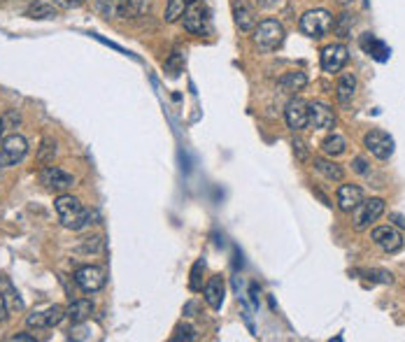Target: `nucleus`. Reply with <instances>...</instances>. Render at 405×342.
<instances>
[{
    "label": "nucleus",
    "mask_w": 405,
    "mask_h": 342,
    "mask_svg": "<svg viewBox=\"0 0 405 342\" xmlns=\"http://www.w3.org/2000/svg\"><path fill=\"white\" fill-rule=\"evenodd\" d=\"M305 84H308V75L300 70H291L287 72V75L280 77V89L284 91V94H296V91H303Z\"/></svg>",
    "instance_id": "obj_20"
},
{
    "label": "nucleus",
    "mask_w": 405,
    "mask_h": 342,
    "mask_svg": "<svg viewBox=\"0 0 405 342\" xmlns=\"http://www.w3.org/2000/svg\"><path fill=\"white\" fill-rule=\"evenodd\" d=\"M352 168L357 170L359 175H366V173H368V163H366V158L357 156V158H354V161H352Z\"/></svg>",
    "instance_id": "obj_33"
},
{
    "label": "nucleus",
    "mask_w": 405,
    "mask_h": 342,
    "mask_svg": "<svg viewBox=\"0 0 405 342\" xmlns=\"http://www.w3.org/2000/svg\"><path fill=\"white\" fill-rule=\"evenodd\" d=\"M198 335H196V328L194 326H189V323H182V326H177V331L173 335V340L175 342H180V340H187V342H191L196 340Z\"/></svg>",
    "instance_id": "obj_30"
},
{
    "label": "nucleus",
    "mask_w": 405,
    "mask_h": 342,
    "mask_svg": "<svg viewBox=\"0 0 405 342\" xmlns=\"http://www.w3.org/2000/svg\"><path fill=\"white\" fill-rule=\"evenodd\" d=\"M284 26L278 19H263L259 26H254V45L261 52H275L284 42Z\"/></svg>",
    "instance_id": "obj_3"
},
{
    "label": "nucleus",
    "mask_w": 405,
    "mask_h": 342,
    "mask_svg": "<svg viewBox=\"0 0 405 342\" xmlns=\"http://www.w3.org/2000/svg\"><path fill=\"white\" fill-rule=\"evenodd\" d=\"M310 126L317 128V131H326V128L335 126V112L333 107L326 105V103H310Z\"/></svg>",
    "instance_id": "obj_15"
},
{
    "label": "nucleus",
    "mask_w": 405,
    "mask_h": 342,
    "mask_svg": "<svg viewBox=\"0 0 405 342\" xmlns=\"http://www.w3.org/2000/svg\"><path fill=\"white\" fill-rule=\"evenodd\" d=\"M352 26H354V19H352V14H349V12H342L338 19H333V30L338 33V38H349Z\"/></svg>",
    "instance_id": "obj_25"
},
{
    "label": "nucleus",
    "mask_w": 405,
    "mask_h": 342,
    "mask_svg": "<svg viewBox=\"0 0 405 342\" xmlns=\"http://www.w3.org/2000/svg\"><path fill=\"white\" fill-rule=\"evenodd\" d=\"M40 182L45 184L49 191H65V189H70L75 184V177L70 173H65L63 168L59 166H47L45 170L40 173Z\"/></svg>",
    "instance_id": "obj_13"
},
{
    "label": "nucleus",
    "mask_w": 405,
    "mask_h": 342,
    "mask_svg": "<svg viewBox=\"0 0 405 342\" xmlns=\"http://www.w3.org/2000/svg\"><path fill=\"white\" fill-rule=\"evenodd\" d=\"M75 284L82 289L84 293H96L105 286V270L98 266H82L77 268L75 275H72Z\"/></svg>",
    "instance_id": "obj_10"
},
{
    "label": "nucleus",
    "mask_w": 405,
    "mask_h": 342,
    "mask_svg": "<svg viewBox=\"0 0 405 342\" xmlns=\"http://www.w3.org/2000/svg\"><path fill=\"white\" fill-rule=\"evenodd\" d=\"M315 170L331 182H342V177H345V170H342V166H338L333 158L331 161L329 158H315Z\"/></svg>",
    "instance_id": "obj_23"
},
{
    "label": "nucleus",
    "mask_w": 405,
    "mask_h": 342,
    "mask_svg": "<svg viewBox=\"0 0 405 342\" xmlns=\"http://www.w3.org/2000/svg\"><path fill=\"white\" fill-rule=\"evenodd\" d=\"M322 151L326 156L331 158H335V156H340V154H345L347 151V140L340 136V133H331V136L324 138V142H322Z\"/></svg>",
    "instance_id": "obj_24"
},
{
    "label": "nucleus",
    "mask_w": 405,
    "mask_h": 342,
    "mask_svg": "<svg viewBox=\"0 0 405 342\" xmlns=\"http://www.w3.org/2000/svg\"><path fill=\"white\" fill-rule=\"evenodd\" d=\"M91 314H94V303H91L89 298H77V301H72L70 305H68V310H65V317L72 323L89 321Z\"/></svg>",
    "instance_id": "obj_19"
},
{
    "label": "nucleus",
    "mask_w": 405,
    "mask_h": 342,
    "mask_svg": "<svg viewBox=\"0 0 405 342\" xmlns=\"http://www.w3.org/2000/svg\"><path fill=\"white\" fill-rule=\"evenodd\" d=\"M12 342H35V335H26V333H19L14 335V338H10Z\"/></svg>",
    "instance_id": "obj_35"
},
{
    "label": "nucleus",
    "mask_w": 405,
    "mask_h": 342,
    "mask_svg": "<svg viewBox=\"0 0 405 342\" xmlns=\"http://www.w3.org/2000/svg\"><path fill=\"white\" fill-rule=\"evenodd\" d=\"M371 240L377 244L382 252H398V249L403 247V235L398 233L394 226H377V228H373L371 233Z\"/></svg>",
    "instance_id": "obj_14"
},
{
    "label": "nucleus",
    "mask_w": 405,
    "mask_h": 342,
    "mask_svg": "<svg viewBox=\"0 0 405 342\" xmlns=\"http://www.w3.org/2000/svg\"><path fill=\"white\" fill-rule=\"evenodd\" d=\"M184 3H187V5H191V3H198V0H184Z\"/></svg>",
    "instance_id": "obj_40"
},
{
    "label": "nucleus",
    "mask_w": 405,
    "mask_h": 342,
    "mask_svg": "<svg viewBox=\"0 0 405 342\" xmlns=\"http://www.w3.org/2000/svg\"><path fill=\"white\" fill-rule=\"evenodd\" d=\"M65 310L61 305H47L42 310H35L26 317V326L35 328V331H45V328H54L63 321Z\"/></svg>",
    "instance_id": "obj_7"
},
{
    "label": "nucleus",
    "mask_w": 405,
    "mask_h": 342,
    "mask_svg": "<svg viewBox=\"0 0 405 342\" xmlns=\"http://www.w3.org/2000/svg\"><path fill=\"white\" fill-rule=\"evenodd\" d=\"M298 26L305 35H308V38L319 40V38H324V35H329L331 30H333V14H331L329 10H322V8L308 10L303 17H300Z\"/></svg>",
    "instance_id": "obj_2"
},
{
    "label": "nucleus",
    "mask_w": 405,
    "mask_h": 342,
    "mask_svg": "<svg viewBox=\"0 0 405 342\" xmlns=\"http://www.w3.org/2000/svg\"><path fill=\"white\" fill-rule=\"evenodd\" d=\"M202 272H205V261H196L194 268H191V282H189L191 291H200L202 289V282H200V275Z\"/></svg>",
    "instance_id": "obj_29"
},
{
    "label": "nucleus",
    "mask_w": 405,
    "mask_h": 342,
    "mask_svg": "<svg viewBox=\"0 0 405 342\" xmlns=\"http://www.w3.org/2000/svg\"><path fill=\"white\" fill-rule=\"evenodd\" d=\"M96 10L107 19H128L138 17L143 5L140 0H96Z\"/></svg>",
    "instance_id": "obj_5"
},
{
    "label": "nucleus",
    "mask_w": 405,
    "mask_h": 342,
    "mask_svg": "<svg viewBox=\"0 0 405 342\" xmlns=\"http://www.w3.org/2000/svg\"><path fill=\"white\" fill-rule=\"evenodd\" d=\"M361 49L371 54L375 61H386V58H389V47H386L384 42H380L375 35H371V33H366L364 38H361Z\"/></svg>",
    "instance_id": "obj_22"
},
{
    "label": "nucleus",
    "mask_w": 405,
    "mask_h": 342,
    "mask_svg": "<svg viewBox=\"0 0 405 342\" xmlns=\"http://www.w3.org/2000/svg\"><path fill=\"white\" fill-rule=\"evenodd\" d=\"M10 317V305H8V298H5V293L0 291V321H5Z\"/></svg>",
    "instance_id": "obj_32"
},
{
    "label": "nucleus",
    "mask_w": 405,
    "mask_h": 342,
    "mask_svg": "<svg viewBox=\"0 0 405 342\" xmlns=\"http://www.w3.org/2000/svg\"><path fill=\"white\" fill-rule=\"evenodd\" d=\"M284 121L293 133L308 128L310 126V103H305L303 98H291L284 107Z\"/></svg>",
    "instance_id": "obj_9"
},
{
    "label": "nucleus",
    "mask_w": 405,
    "mask_h": 342,
    "mask_svg": "<svg viewBox=\"0 0 405 342\" xmlns=\"http://www.w3.org/2000/svg\"><path fill=\"white\" fill-rule=\"evenodd\" d=\"M224 296H226V284H224V279L219 277V275H214V277L207 279L205 289H202V298H205V303L210 305L212 310H222Z\"/></svg>",
    "instance_id": "obj_17"
},
{
    "label": "nucleus",
    "mask_w": 405,
    "mask_h": 342,
    "mask_svg": "<svg viewBox=\"0 0 405 342\" xmlns=\"http://www.w3.org/2000/svg\"><path fill=\"white\" fill-rule=\"evenodd\" d=\"M391 219H394V222L401 226V228H405V219L401 217V215H391Z\"/></svg>",
    "instance_id": "obj_37"
},
{
    "label": "nucleus",
    "mask_w": 405,
    "mask_h": 342,
    "mask_svg": "<svg viewBox=\"0 0 405 342\" xmlns=\"http://www.w3.org/2000/svg\"><path fill=\"white\" fill-rule=\"evenodd\" d=\"M54 156H56V142H54L52 138H45L40 145V151H38V161L42 166H49V163L54 161Z\"/></svg>",
    "instance_id": "obj_26"
},
{
    "label": "nucleus",
    "mask_w": 405,
    "mask_h": 342,
    "mask_svg": "<svg viewBox=\"0 0 405 342\" xmlns=\"http://www.w3.org/2000/svg\"><path fill=\"white\" fill-rule=\"evenodd\" d=\"M256 5L263 10H273V8H278L280 5V0H256Z\"/></svg>",
    "instance_id": "obj_34"
},
{
    "label": "nucleus",
    "mask_w": 405,
    "mask_h": 342,
    "mask_svg": "<svg viewBox=\"0 0 405 342\" xmlns=\"http://www.w3.org/2000/svg\"><path fill=\"white\" fill-rule=\"evenodd\" d=\"M364 147L375 158H380V161H386V158H391V154H394V138L389 133L380 131V128H373V131L366 133Z\"/></svg>",
    "instance_id": "obj_8"
},
{
    "label": "nucleus",
    "mask_w": 405,
    "mask_h": 342,
    "mask_svg": "<svg viewBox=\"0 0 405 342\" xmlns=\"http://www.w3.org/2000/svg\"><path fill=\"white\" fill-rule=\"evenodd\" d=\"M291 147H293V151L298 154L300 161H305V158H308V151H305V142H303V140H293Z\"/></svg>",
    "instance_id": "obj_31"
},
{
    "label": "nucleus",
    "mask_w": 405,
    "mask_h": 342,
    "mask_svg": "<svg viewBox=\"0 0 405 342\" xmlns=\"http://www.w3.org/2000/svg\"><path fill=\"white\" fill-rule=\"evenodd\" d=\"M182 23H184V30H189L191 35H202L207 30V12L205 8L198 3H191L187 5V10H184L182 14Z\"/></svg>",
    "instance_id": "obj_12"
},
{
    "label": "nucleus",
    "mask_w": 405,
    "mask_h": 342,
    "mask_svg": "<svg viewBox=\"0 0 405 342\" xmlns=\"http://www.w3.org/2000/svg\"><path fill=\"white\" fill-rule=\"evenodd\" d=\"M335 3H338V5H342V8H347V5H352L354 0H335Z\"/></svg>",
    "instance_id": "obj_38"
},
{
    "label": "nucleus",
    "mask_w": 405,
    "mask_h": 342,
    "mask_svg": "<svg viewBox=\"0 0 405 342\" xmlns=\"http://www.w3.org/2000/svg\"><path fill=\"white\" fill-rule=\"evenodd\" d=\"M233 19H236V26L245 30V33L254 30V26H256L254 10H251L245 0H233Z\"/></svg>",
    "instance_id": "obj_18"
},
{
    "label": "nucleus",
    "mask_w": 405,
    "mask_h": 342,
    "mask_svg": "<svg viewBox=\"0 0 405 342\" xmlns=\"http://www.w3.org/2000/svg\"><path fill=\"white\" fill-rule=\"evenodd\" d=\"M3 128H5V124H3V119H0V138H3Z\"/></svg>",
    "instance_id": "obj_39"
},
{
    "label": "nucleus",
    "mask_w": 405,
    "mask_h": 342,
    "mask_svg": "<svg viewBox=\"0 0 405 342\" xmlns=\"http://www.w3.org/2000/svg\"><path fill=\"white\" fill-rule=\"evenodd\" d=\"M338 207H340L345 215H352L359 207V203L364 200V191L357 184H340L338 186Z\"/></svg>",
    "instance_id": "obj_16"
},
{
    "label": "nucleus",
    "mask_w": 405,
    "mask_h": 342,
    "mask_svg": "<svg viewBox=\"0 0 405 342\" xmlns=\"http://www.w3.org/2000/svg\"><path fill=\"white\" fill-rule=\"evenodd\" d=\"M63 8H77V5H82V3H87V0H59Z\"/></svg>",
    "instance_id": "obj_36"
},
{
    "label": "nucleus",
    "mask_w": 405,
    "mask_h": 342,
    "mask_svg": "<svg viewBox=\"0 0 405 342\" xmlns=\"http://www.w3.org/2000/svg\"><path fill=\"white\" fill-rule=\"evenodd\" d=\"M184 10H187V3H184V0H168V8H165V21L168 23L177 21L184 14Z\"/></svg>",
    "instance_id": "obj_28"
},
{
    "label": "nucleus",
    "mask_w": 405,
    "mask_h": 342,
    "mask_svg": "<svg viewBox=\"0 0 405 342\" xmlns=\"http://www.w3.org/2000/svg\"><path fill=\"white\" fill-rule=\"evenodd\" d=\"M349 61V49L340 42L326 45L322 49V70L324 72H340Z\"/></svg>",
    "instance_id": "obj_11"
},
{
    "label": "nucleus",
    "mask_w": 405,
    "mask_h": 342,
    "mask_svg": "<svg viewBox=\"0 0 405 342\" xmlns=\"http://www.w3.org/2000/svg\"><path fill=\"white\" fill-rule=\"evenodd\" d=\"M26 154H28V142L19 133H12V136L0 140V166L3 168L21 163Z\"/></svg>",
    "instance_id": "obj_4"
},
{
    "label": "nucleus",
    "mask_w": 405,
    "mask_h": 342,
    "mask_svg": "<svg viewBox=\"0 0 405 342\" xmlns=\"http://www.w3.org/2000/svg\"><path fill=\"white\" fill-rule=\"evenodd\" d=\"M26 14L30 19H56L59 12L54 5H35V8H30Z\"/></svg>",
    "instance_id": "obj_27"
},
{
    "label": "nucleus",
    "mask_w": 405,
    "mask_h": 342,
    "mask_svg": "<svg viewBox=\"0 0 405 342\" xmlns=\"http://www.w3.org/2000/svg\"><path fill=\"white\" fill-rule=\"evenodd\" d=\"M384 215V200L382 198H364L359 207L354 210V228L366 231L371 224H375Z\"/></svg>",
    "instance_id": "obj_6"
},
{
    "label": "nucleus",
    "mask_w": 405,
    "mask_h": 342,
    "mask_svg": "<svg viewBox=\"0 0 405 342\" xmlns=\"http://www.w3.org/2000/svg\"><path fill=\"white\" fill-rule=\"evenodd\" d=\"M54 207H56L59 222L70 231H79L89 224V215L91 212L84 210V205L79 203L75 195L61 193L56 200H54Z\"/></svg>",
    "instance_id": "obj_1"
},
{
    "label": "nucleus",
    "mask_w": 405,
    "mask_h": 342,
    "mask_svg": "<svg viewBox=\"0 0 405 342\" xmlns=\"http://www.w3.org/2000/svg\"><path fill=\"white\" fill-rule=\"evenodd\" d=\"M357 94V77L352 75V72H345L340 79H338V87H335V96L338 100L342 103V105H347L349 100Z\"/></svg>",
    "instance_id": "obj_21"
}]
</instances>
